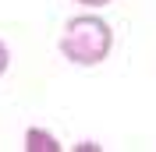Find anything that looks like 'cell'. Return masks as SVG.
Wrapping results in <instances>:
<instances>
[{
    "label": "cell",
    "mask_w": 156,
    "mask_h": 152,
    "mask_svg": "<svg viewBox=\"0 0 156 152\" xmlns=\"http://www.w3.org/2000/svg\"><path fill=\"white\" fill-rule=\"evenodd\" d=\"M75 4H82V7L96 11V7H107V4H114V0H75Z\"/></svg>",
    "instance_id": "obj_4"
},
{
    "label": "cell",
    "mask_w": 156,
    "mask_h": 152,
    "mask_svg": "<svg viewBox=\"0 0 156 152\" xmlns=\"http://www.w3.org/2000/svg\"><path fill=\"white\" fill-rule=\"evenodd\" d=\"M25 152H60V142L46 127H29L25 131Z\"/></svg>",
    "instance_id": "obj_2"
},
{
    "label": "cell",
    "mask_w": 156,
    "mask_h": 152,
    "mask_svg": "<svg viewBox=\"0 0 156 152\" xmlns=\"http://www.w3.org/2000/svg\"><path fill=\"white\" fill-rule=\"evenodd\" d=\"M7 67H11V50L4 46V39H0V78L7 74Z\"/></svg>",
    "instance_id": "obj_3"
},
{
    "label": "cell",
    "mask_w": 156,
    "mask_h": 152,
    "mask_svg": "<svg viewBox=\"0 0 156 152\" xmlns=\"http://www.w3.org/2000/svg\"><path fill=\"white\" fill-rule=\"evenodd\" d=\"M57 50L75 67H99L114 50V29L99 14H75V18L64 21Z\"/></svg>",
    "instance_id": "obj_1"
},
{
    "label": "cell",
    "mask_w": 156,
    "mask_h": 152,
    "mask_svg": "<svg viewBox=\"0 0 156 152\" xmlns=\"http://www.w3.org/2000/svg\"><path fill=\"white\" fill-rule=\"evenodd\" d=\"M75 149H78V152H99V149H103V145H96V142H78Z\"/></svg>",
    "instance_id": "obj_5"
}]
</instances>
